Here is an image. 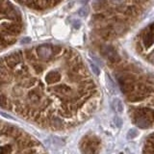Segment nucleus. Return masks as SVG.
I'll return each instance as SVG.
<instances>
[{"label":"nucleus","instance_id":"nucleus-1","mask_svg":"<svg viewBox=\"0 0 154 154\" xmlns=\"http://www.w3.org/2000/svg\"><path fill=\"white\" fill-rule=\"evenodd\" d=\"M99 102L98 86L74 49L41 44L0 57V108L38 128H74Z\"/></svg>","mask_w":154,"mask_h":154},{"label":"nucleus","instance_id":"nucleus-10","mask_svg":"<svg viewBox=\"0 0 154 154\" xmlns=\"http://www.w3.org/2000/svg\"><path fill=\"white\" fill-rule=\"evenodd\" d=\"M137 136V131L135 129H131L129 132H128V135H127V138L128 139H133L134 137Z\"/></svg>","mask_w":154,"mask_h":154},{"label":"nucleus","instance_id":"nucleus-8","mask_svg":"<svg viewBox=\"0 0 154 154\" xmlns=\"http://www.w3.org/2000/svg\"><path fill=\"white\" fill-rule=\"evenodd\" d=\"M144 154H154V134L150 135L144 146Z\"/></svg>","mask_w":154,"mask_h":154},{"label":"nucleus","instance_id":"nucleus-6","mask_svg":"<svg viewBox=\"0 0 154 154\" xmlns=\"http://www.w3.org/2000/svg\"><path fill=\"white\" fill-rule=\"evenodd\" d=\"M15 1L30 10L42 12L53 9L54 7L63 2V0H15Z\"/></svg>","mask_w":154,"mask_h":154},{"label":"nucleus","instance_id":"nucleus-2","mask_svg":"<svg viewBox=\"0 0 154 154\" xmlns=\"http://www.w3.org/2000/svg\"><path fill=\"white\" fill-rule=\"evenodd\" d=\"M152 0H97L92 23L94 32L105 41L125 33L148 9Z\"/></svg>","mask_w":154,"mask_h":154},{"label":"nucleus","instance_id":"nucleus-7","mask_svg":"<svg viewBox=\"0 0 154 154\" xmlns=\"http://www.w3.org/2000/svg\"><path fill=\"white\" fill-rule=\"evenodd\" d=\"M80 148L83 154H98L100 141L94 135H88L81 140Z\"/></svg>","mask_w":154,"mask_h":154},{"label":"nucleus","instance_id":"nucleus-4","mask_svg":"<svg viewBox=\"0 0 154 154\" xmlns=\"http://www.w3.org/2000/svg\"><path fill=\"white\" fill-rule=\"evenodd\" d=\"M23 30L20 11L10 0H0V52L15 44Z\"/></svg>","mask_w":154,"mask_h":154},{"label":"nucleus","instance_id":"nucleus-9","mask_svg":"<svg viewBox=\"0 0 154 154\" xmlns=\"http://www.w3.org/2000/svg\"><path fill=\"white\" fill-rule=\"evenodd\" d=\"M113 104H114V109L117 111V112H122V110H123V106H122V103L119 101L118 99H115L114 100V102H113Z\"/></svg>","mask_w":154,"mask_h":154},{"label":"nucleus","instance_id":"nucleus-5","mask_svg":"<svg viewBox=\"0 0 154 154\" xmlns=\"http://www.w3.org/2000/svg\"><path fill=\"white\" fill-rule=\"evenodd\" d=\"M134 46L139 55L154 65V22L138 33Z\"/></svg>","mask_w":154,"mask_h":154},{"label":"nucleus","instance_id":"nucleus-3","mask_svg":"<svg viewBox=\"0 0 154 154\" xmlns=\"http://www.w3.org/2000/svg\"><path fill=\"white\" fill-rule=\"evenodd\" d=\"M0 154H48L37 138L0 118Z\"/></svg>","mask_w":154,"mask_h":154}]
</instances>
